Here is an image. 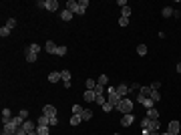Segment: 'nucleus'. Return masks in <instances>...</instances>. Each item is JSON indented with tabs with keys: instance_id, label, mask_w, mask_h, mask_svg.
I'll return each instance as SVG.
<instances>
[{
	"instance_id": "9",
	"label": "nucleus",
	"mask_w": 181,
	"mask_h": 135,
	"mask_svg": "<svg viewBox=\"0 0 181 135\" xmlns=\"http://www.w3.org/2000/svg\"><path fill=\"white\" fill-rule=\"evenodd\" d=\"M133 119H135V117H133V113H127V115H123V117H121V125H123V127H129L131 123H133Z\"/></svg>"
},
{
	"instance_id": "11",
	"label": "nucleus",
	"mask_w": 181,
	"mask_h": 135,
	"mask_svg": "<svg viewBox=\"0 0 181 135\" xmlns=\"http://www.w3.org/2000/svg\"><path fill=\"white\" fill-rule=\"evenodd\" d=\"M22 129L26 131V133H32V131H36V125H34V123H32L30 119H26V121L22 123Z\"/></svg>"
},
{
	"instance_id": "39",
	"label": "nucleus",
	"mask_w": 181,
	"mask_h": 135,
	"mask_svg": "<svg viewBox=\"0 0 181 135\" xmlns=\"http://www.w3.org/2000/svg\"><path fill=\"white\" fill-rule=\"evenodd\" d=\"M12 123H14L16 127H22V123H24V119H20V117H12Z\"/></svg>"
},
{
	"instance_id": "37",
	"label": "nucleus",
	"mask_w": 181,
	"mask_h": 135,
	"mask_svg": "<svg viewBox=\"0 0 181 135\" xmlns=\"http://www.w3.org/2000/svg\"><path fill=\"white\" fill-rule=\"evenodd\" d=\"M6 26H8V28L12 30V28L16 26V18H8V20H6Z\"/></svg>"
},
{
	"instance_id": "23",
	"label": "nucleus",
	"mask_w": 181,
	"mask_h": 135,
	"mask_svg": "<svg viewBox=\"0 0 181 135\" xmlns=\"http://www.w3.org/2000/svg\"><path fill=\"white\" fill-rule=\"evenodd\" d=\"M107 83H109V77H107V75H101V77L97 79V85H101V87H107Z\"/></svg>"
},
{
	"instance_id": "42",
	"label": "nucleus",
	"mask_w": 181,
	"mask_h": 135,
	"mask_svg": "<svg viewBox=\"0 0 181 135\" xmlns=\"http://www.w3.org/2000/svg\"><path fill=\"white\" fill-rule=\"evenodd\" d=\"M113 109H115V107L111 105V103H105V105H103V111H105V113H111Z\"/></svg>"
},
{
	"instance_id": "25",
	"label": "nucleus",
	"mask_w": 181,
	"mask_h": 135,
	"mask_svg": "<svg viewBox=\"0 0 181 135\" xmlns=\"http://www.w3.org/2000/svg\"><path fill=\"white\" fill-rule=\"evenodd\" d=\"M151 91H153L151 87H141V91H139V95H141V97H151Z\"/></svg>"
},
{
	"instance_id": "30",
	"label": "nucleus",
	"mask_w": 181,
	"mask_h": 135,
	"mask_svg": "<svg viewBox=\"0 0 181 135\" xmlns=\"http://www.w3.org/2000/svg\"><path fill=\"white\" fill-rule=\"evenodd\" d=\"M173 12H175V10H173L171 6H165V8H163V12H161V14H163V16H165V18H167V16H173Z\"/></svg>"
},
{
	"instance_id": "19",
	"label": "nucleus",
	"mask_w": 181,
	"mask_h": 135,
	"mask_svg": "<svg viewBox=\"0 0 181 135\" xmlns=\"http://www.w3.org/2000/svg\"><path fill=\"white\" fill-rule=\"evenodd\" d=\"M57 8H58V2H57V0H46V10L54 12Z\"/></svg>"
},
{
	"instance_id": "32",
	"label": "nucleus",
	"mask_w": 181,
	"mask_h": 135,
	"mask_svg": "<svg viewBox=\"0 0 181 135\" xmlns=\"http://www.w3.org/2000/svg\"><path fill=\"white\" fill-rule=\"evenodd\" d=\"M83 111H85V109H83L81 105H72V115H83Z\"/></svg>"
},
{
	"instance_id": "14",
	"label": "nucleus",
	"mask_w": 181,
	"mask_h": 135,
	"mask_svg": "<svg viewBox=\"0 0 181 135\" xmlns=\"http://www.w3.org/2000/svg\"><path fill=\"white\" fill-rule=\"evenodd\" d=\"M10 119H12V111H10L8 107H4L2 109V123H8Z\"/></svg>"
},
{
	"instance_id": "20",
	"label": "nucleus",
	"mask_w": 181,
	"mask_h": 135,
	"mask_svg": "<svg viewBox=\"0 0 181 135\" xmlns=\"http://www.w3.org/2000/svg\"><path fill=\"white\" fill-rule=\"evenodd\" d=\"M147 117L149 119H159V111L155 107H151V109H147Z\"/></svg>"
},
{
	"instance_id": "12",
	"label": "nucleus",
	"mask_w": 181,
	"mask_h": 135,
	"mask_svg": "<svg viewBox=\"0 0 181 135\" xmlns=\"http://www.w3.org/2000/svg\"><path fill=\"white\" fill-rule=\"evenodd\" d=\"M48 81L53 83V85H54V83H58V81H62V75H61V71H53L50 75H48Z\"/></svg>"
},
{
	"instance_id": "22",
	"label": "nucleus",
	"mask_w": 181,
	"mask_h": 135,
	"mask_svg": "<svg viewBox=\"0 0 181 135\" xmlns=\"http://www.w3.org/2000/svg\"><path fill=\"white\" fill-rule=\"evenodd\" d=\"M117 93H119L121 97H127V93H129V85H119V87H117Z\"/></svg>"
},
{
	"instance_id": "49",
	"label": "nucleus",
	"mask_w": 181,
	"mask_h": 135,
	"mask_svg": "<svg viewBox=\"0 0 181 135\" xmlns=\"http://www.w3.org/2000/svg\"><path fill=\"white\" fill-rule=\"evenodd\" d=\"M16 135H28V133H26V131H24L22 127H18V131H16Z\"/></svg>"
},
{
	"instance_id": "43",
	"label": "nucleus",
	"mask_w": 181,
	"mask_h": 135,
	"mask_svg": "<svg viewBox=\"0 0 181 135\" xmlns=\"http://www.w3.org/2000/svg\"><path fill=\"white\" fill-rule=\"evenodd\" d=\"M129 91H141V85H139V83H133V85H131V87H129Z\"/></svg>"
},
{
	"instance_id": "41",
	"label": "nucleus",
	"mask_w": 181,
	"mask_h": 135,
	"mask_svg": "<svg viewBox=\"0 0 181 135\" xmlns=\"http://www.w3.org/2000/svg\"><path fill=\"white\" fill-rule=\"evenodd\" d=\"M18 117H20V119H24V121H26V119H28V109H22V111L18 113Z\"/></svg>"
},
{
	"instance_id": "1",
	"label": "nucleus",
	"mask_w": 181,
	"mask_h": 135,
	"mask_svg": "<svg viewBox=\"0 0 181 135\" xmlns=\"http://www.w3.org/2000/svg\"><path fill=\"white\" fill-rule=\"evenodd\" d=\"M123 99H125V97H121L117 91H115V93H107V103H111L115 109H119V105H121V101H123Z\"/></svg>"
},
{
	"instance_id": "35",
	"label": "nucleus",
	"mask_w": 181,
	"mask_h": 135,
	"mask_svg": "<svg viewBox=\"0 0 181 135\" xmlns=\"http://www.w3.org/2000/svg\"><path fill=\"white\" fill-rule=\"evenodd\" d=\"M8 34H10V28H8V26H6V24H4V26L0 28V36L4 39V36H8Z\"/></svg>"
},
{
	"instance_id": "46",
	"label": "nucleus",
	"mask_w": 181,
	"mask_h": 135,
	"mask_svg": "<svg viewBox=\"0 0 181 135\" xmlns=\"http://www.w3.org/2000/svg\"><path fill=\"white\" fill-rule=\"evenodd\" d=\"M159 87H161V83H159V81L151 83V89H153V91H159Z\"/></svg>"
},
{
	"instance_id": "7",
	"label": "nucleus",
	"mask_w": 181,
	"mask_h": 135,
	"mask_svg": "<svg viewBox=\"0 0 181 135\" xmlns=\"http://www.w3.org/2000/svg\"><path fill=\"white\" fill-rule=\"evenodd\" d=\"M36 127H50V117L40 115V117L36 119Z\"/></svg>"
},
{
	"instance_id": "24",
	"label": "nucleus",
	"mask_w": 181,
	"mask_h": 135,
	"mask_svg": "<svg viewBox=\"0 0 181 135\" xmlns=\"http://www.w3.org/2000/svg\"><path fill=\"white\" fill-rule=\"evenodd\" d=\"M87 87L85 89H89V91H95V87H97V81L95 79H87V83H85Z\"/></svg>"
},
{
	"instance_id": "17",
	"label": "nucleus",
	"mask_w": 181,
	"mask_h": 135,
	"mask_svg": "<svg viewBox=\"0 0 181 135\" xmlns=\"http://www.w3.org/2000/svg\"><path fill=\"white\" fill-rule=\"evenodd\" d=\"M159 127H161L159 119H151V123H149V127H147V129H149V131H159Z\"/></svg>"
},
{
	"instance_id": "48",
	"label": "nucleus",
	"mask_w": 181,
	"mask_h": 135,
	"mask_svg": "<svg viewBox=\"0 0 181 135\" xmlns=\"http://www.w3.org/2000/svg\"><path fill=\"white\" fill-rule=\"evenodd\" d=\"M57 123H58V119H57V117H50V127H54Z\"/></svg>"
},
{
	"instance_id": "2",
	"label": "nucleus",
	"mask_w": 181,
	"mask_h": 135,
	"mask_svg": "<svg viewBox=\"0 0 181 135\" xmlns=\"http://www.w3.org/2000/svg\"><path fill=\"white\" fill-rule=\"evenodd\" d=\"M117 111L123 113V115H127V113H133V101L125 97L123 101H121V105H119V109H117Z\"/></svg>"
},
{
	"instance_id": "34",
	"label": "nucleus",
	"mask_w": 181,
	"mask_h": 135,
	"mask_svg": "<svg viewBox=\"0 0 181 135\" xmlns=\"http://www.w3.org/2000/svg\"><path fill=\"white\" fill-rule=\"evenodd\" d=\"M95 103H97V105H101V107H103V105H105V103H107V99H105V95H97V99H95Z\"/></svg>"
},
{
	"instance_id": "45",
	"label": "nucleus",
	"mask_w": 181,
	"mask_h": 135,
	"mask_svg": "<svg viewBox=\"0 0 181 135\" xmlns=\"http://www.w3.org/2000/svg\"><path fill=\"white\" fill-rule=\"evenodd\" d=\"M127 24H129V18L121 16V18H119V26H127Z\"/></svg>"
},
{
	"instance_id": "28",
	"label": "nucleus",
	"mask_w": 181,
	"mask_h": 135,
	"mask_svg": "<svg viewBox=\"0 0 181 135\" xmlns=\"http://www.w3.org/2000/svg\"><path fill=\"white\" fill-rule=\"evenodd\" d=\"M81 121H83V117H81V115H72L71 119H68V123H71V125H79Z\"/></svg>"
},
{
	"instance_id": "13",
	"label": "nucleus",
	"mask_w": 181,
	"mask_h": 135,
	"mask_svg": "<svg viewBox=\"0 0 181 135\" xmlns=\"http://www.w3.org/2000/svg\"><path fill=\"white\" fill-rule=\"evenodd\" d=\"M44 48H46V53H50V54H57V44L53 43V40H46V44H44Z\"/></svg>"
},
{
	"instance_id": "10",
	"label": "nucleus",
	"mask_w": 181,
	"mask_h": 135,
	"mask_svg": "<svg viewBox=\"0 0 181 135\" xmlns=\"http://www.w3.org/2000/svg\"><path fill=\"white\" fill-rule=\"evenodd\" d=\"M67 10H71L72 14H76V12H79V0H68L67 2Z\"/></svg>"
},
{
	"instance_id": "31",
	"label": "nucleus",
	"mask_w": 181,
	"mask_h": 135,
	"mask_svg": "<svg viewBox=\"0 0 181 135\" xmlns=\"http://www.w3.org/2000/svg\"><path fill=\"white\" fill-rule=\"evenodd\" d=\"M36 133L38 135H48L50 133V127H36Z\"/></svg>"
},
{
	"instance_id": "52",
	"label": "nucleus",
	"mask_w": 181,
	"mask_h": 135,
	"mask_svg": "<svg viewBox=\"0 0 181 135\" xmlns=\"http://www.w3.org/2000/svg\"><path fill=\"white\" fill-rule=\"evenodd\" d=\"M159 135H171V133H169V131H165V133H159Z\"/></svg>"
},
{
	"instance_id": "51",
	"label": "nucleus",
	"mask_w": 181,
	"mask_h": 135,
	"mask_svg": "<svg viewBox=\"0 0 181 135\" xmlns=\"http://www.w3.org/2000/svg\"><path fill=\"white\" fill-rule=\"evenodd\" d=\"M149 135H159V131H149Z\"/></svg>"
},
{
	"instance_id": "6",
	"label": "nucleus",
	"mask_w": 181,
	"mask_h": 135,
	"mask_svg": "<svg viewBox=\"0 0 181 135\" xmlns=\"http://www.w3.org/2000/svg\"><path fill=\"white\" fill-rule=\"evenodd\" d=\"M167 131H169L171 135H179V131H181L179 121H171V123H169V127H167Z\"/></svg>"
},
{
	"instance_id": "50",
	"label": "nucleus",
	"mask_w": 181,
	"mask_h": 135,
	"mask_svg": "<svg viewBox=\"0 0 181 135\" xmlns=\"http://www.w3.org/2000/svg\"><path fill=\"white\" fill-rule=\"evenodd\" d=\"M177 73H181V61L177 63Z\"/></svg>"
},
{
	"instance_id": "5",
	"label": "nucleus",
	"mask_w": 181,
	"mask_h": 135,
	"mask_svg": "<svg viewBox=\"0 0 181 135\" xmlns=\"http://www.w3.org/2000/svg\"><path fill=\"white\" fill-rule=\"evenodd\" d=\"M42 115H46V117H57V107H54V105H44V107H42Z\"/></svg>"
},
{
	"instance_id": "47",
	"label": "nucleus",
	"mask_w": 181,
	"mask_h": 135,
	"mask_svg": "<svg viewBox=\"0 0 181 135\" xmlns=\"http://www.w3.org/2000/svg\"><path fill=\"white\" fill-rule=\"evenodd\" d=\"M117 6H121V8H125V6H127V0H119V2H117Z\"/></svg>"
},
{
	"instance_id": "3",
	"label": "nucleus",
	"mask_w": 181,
	"mask_h": 135,
	"mask_svg": "<svg viewBox=\"0 0 181 135\" xmlns=\"http://www.w3.org/2000/svg\"><path fill=\"white\" fill-rule=\"evenodd\" d=\"M137 103H141L145 109H151V107H155V101H153L151 97H141V95H137Z\"/></svg>"
},
{
	"instance_id": "53",
	"label": "nucleus",
	"mask_w": 181,
	"mask_h": 135,
	"mask_svg": "<svg viewBox=\"0 0 181 135\" xmlns=\"http://www.w3.org/2000/svg\"><path fill=\"white\" fill-rule=\"evenodd\" d=\"M28 135H38V133H36V131H32V133H28Z\"/></svg>"
},
{
	"instance_id": "16",
	"label": "nucleus",
	"mask_w": 181,
	"mask_h": 135,
	"mask_svg": "<svg viewBox=\"0 0 181 135\" xmlns=\"http://www.w3.org/2000/svg\"><path fill=\"white\" fill-rule=\"evenodd\" d=\"M26 53H34V54H38V53H40V44H38V43L28 44V47H26Z\"/></svg>"
},
{
	"instance_id": "15",
	"label": "nucleus",
	"mask_w": 181,
	"mask_h": 135,
	"mask_svg": "<svg viewBox=\"0 0 181 135\" xmlns=\"http://www.w3.org/2000/svg\"><path fill=\"white\" fill-rule=\"evenodd\" d=\"M95 99H97V93H95V91H89V89H85V101L95 103Z\"/></svg>"
},
{
	"instance_id": "55",
	"label": "nucleus",
	"mask_w": 181,
	"mask_h": 135,
	"mask_svg": "<svg viewBox=\"0 0 181 135\" xmlns=\"http://www.w3.org/2000/svg\"><path fill=\"white\" fill-rule=\"evenodd\" d=\"M179 135H181V133H179Z\"/></svg>"
},
{
	"instance_id": "38",
	"label": "nucleus",
	"mask_w": 181,
	"mask_h": 135,
	"mask_svg": "<svg viewBox=\"0 0 181 135\" xmlns=\"http://www.w3.org/2000/svg\"><path fill=\"white\" fill-rule=\"evenodd\" d=\"M149 123H151V119H149V117L141 119V129H147V127H149Z\"/></svg>"
},
{
	"instance_id": "29",
	"label": "nucleus",
	"mask_w": 181,
	"mask_h": 135,
	"mask_svg": "<svg viewBox=\"0 0 181 135\" xmlns=\"http://www.w3.org/2000/svg\"><path fill=\"white\" fill-rule=\"evenodd\" d=\"M81 117H83V121H89V119H93V111H90V109H85Z\"/></svg>"
},
{
	"instance_id": "33",
	"label": "nucleus",
	"mask_w": 181,
	"mask_h": 135,
	"mask_svg": "<svg viewBox=\"0 0 181 135\" xmlns=\"http://www.w3.org/2000/svg\"><path fill=\"white\" fill-rule=\"evenodd\" d=\"M36 57L38 54H34V53H26V63H36Z\"/></svg>"
},
{
	"instance_id": "27",
	"label": "nucleus",
	"mask_w": 181,
	"mask_h": 135,
	"mask_svg": "<svg viewBox=\"0 0 181 135\" xmlns=\"http://www.w3.org/2000/svg\"><path fill=\"white\" fill-rule=\"evenodd\" d=\"M61 18H62V20H71V18H72V12H71V10H67V8H65V10L61 12Z\"/></svg>"
},
{
	"instance_id": "40",
	"label": "nucleus",
	"mask_w": 181,
	"mask_h": 135,
	"mask_svg": "<svg viewBox=\"0 0 181 135\" xmlns=\"http://www.w3.org/2000/svg\"><path fill=\"white\" fill-rule=\"evenodd\" d=\"M57 54H58V57H65V54H67V47H58L57 48Z\"/></svg>"
},
{
	"instance_id": "8",
	"label": "nucleus",
	"mask_w": 181,
	"mask_h": 135,
	"mask_svg": "<svg viewBox=\"0 0 181 135\" xmlns=\"http://www.w3.org/2000/svg\"><path fill=\"white\" fill-rule=\"evenodd\" d=\"M62 75V87H71V71H61Z\"/></svg>"
},
{
	"instance_id": "21",
	"label": "nucleus",
	"mask_w": 181,
	"mask_h": 135,
	"mask_svg": "<svg viewBox=\"0 0 181 135\" xmlns=\"http://www.w3.org/2000/svg\"><path fill=\"white\" fill-rule=\"evenodd\" d=\"M147 44H137V54L139 57H145V54H147Z\"/></svg>"
},
{
	"instance_id": "26",
	"label": "nucleus",
	"mask_w": 181,
	"mask_h": 135,
	"mask_svg": "<svg viewBox=\"0 0 181 135\" xmlns=\"http://www.w3.org/2000/svg\"><path fill=\"white\" fill-rule=\"evenodd\" d=\"M121 12H123L121 16H125V18H131V14H133V10H131V6H125V8H121Z\"/></svg>"
},
{
	"instance_id": "44",
	"label": "nucleus",
	"mask_w": 181,
	"mask_h": 135,
	"mask_svg": "<svg viewBox=\"0 0 181 135\" xmlns=\"http://www.w3.org/2000/svg\"><path fill=\"white\" fill-rule=\"evenodd\" d=\"M36 8H46V0H36Z\"/></svg>"
},
{
	"instance_id": "36",
	"label": "nucleus",
	"mask_w": 181,
	"mask_h": 135,
	"mask_svg": "<svg viewBox=\"0 0 181 135\" xmlns=\"http://www.w3.org/2000/svg\"><path fill=\"white\" fill-rule=\"evenodd\" d=\"M151 99H153L155 103L161 101V93H159V91H151Z\"/></svg>"
},
{
	"instance_id": "18",
	"label": "nucleus",
	"mask_w": 181,
	"mask_h": 135,
	"mask_svg": "<svg viewBox=\"0 0 181 135\" xmlns=\"http://www.w3.org/2000/svg\"><path fill=\"white\" fill-rule=\"evenodd\" d=\"M87 6H89V0H79V12L76 14H85Z\"/></svg>"
},
{
	"instance_id": "4",
	"label": "nucleus",
	"mask_w": 181,
	"mask_h": 135,
	"mask_svg": "<svg viewBox=\"0 0 181 135\" xmlns=\"http://www.w3.org/2000/svg\"><path fill=\"white\" fill-rule=\"evenodd\" d=\"M16 131H18V127L12 123V119L8 121V123H4V129H2V133H8V135H16Z\"/></svg>"
},
{
	"instance_id": "54",
	"label": "nucleus",
	"mask_w": 181,
	"mask_h": 135,
	"mask_svg": "<svg viewBox=\"0 0 181 135\" xmlns=\"http://www.w3.org/2000/svg\"><path fill=\"white\" fill-rule=\"evenodd\" d=\"M115 135H121V133H115Z\"/></svg>"
}]
</instances>
